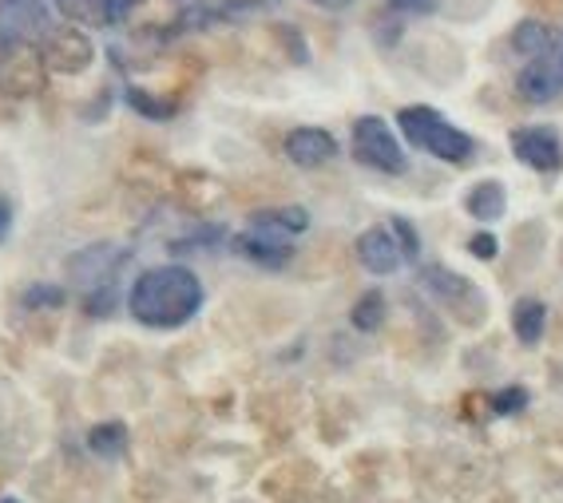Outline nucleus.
<instances>
[{
  "mask_svg": "<svg viewBox=\"0 0 563 503\" xmlns=\"http://www.w3.org/2000/svg\"><path fill=\"white\" fill-rule=\"evenodd\" d=\"M127 309L148 330H179L203 309V282L187 266H155L131 282Z\"/></svg>",
  "mask_w": 563,
  "mask_h": 503,
  "instance_id": "nucleus-1",
  "label": "nucleus"
},
{
  "mask_svg": "<svg viewBox=\"0 0 563 503\" xmlns=\"http://www.w3.org/2000/svg\"><path fill=\"white\" fill-rule=\"evenodd\" d=\"M397 124H401L405 139L413 143V147L428 151V155H437L440 163H469L476 143L472 136H464L460 127H452L437 107H425V103H417V107H401L397 112Z\"/></svg>",
  "mask_w": 563,
  "mask_h": 503,
  "instance_id": "nucleus-2",
  "label": "nucleus"
},
{
  "mask_svg": "<svg viewBox=\"0 0 563 503\" xmlns=\"http://www.w3.org/2000/svg\"><path fill=\"white\" fill-rule=\"evenodd\" d=\"M354 155L357 163H366L381 175H405L409 159H405L401 143L393 136V127L381 115H361L354 124Z\"/></svg>",
  "mask_w": 563,
  "mask_h": 503,
  "instance_id": "nucleus-3",
  "label": "nucleus"
},
{
  "mask_svg": "<svg viewBox=\"0 0 563 503\" xmlns=\"http://www.w3.org/2000/svg\"><path fill=\"white\" fill-rule=\"evenodd\" d=\"M421 286H425L440 306L449 309V313H457L464 325H481L484 294L472 286L469 278L452 274V270H445V266H425V270H421Z\"/></svg>",
  "mask_w": 563,
  "mask_h": 503,
  "instance_id": "nucleus-4",
  "label": "nucleus"
},
{
  "mask_svg": "<svg viewBox=\"0 0 563 503\" xmlns=\"http://www.w3.org/2000/svg\"><path fill=\"white\" fill-rule=\"evenodd\" d=\"M127 258H131V250L119 246V242H92V246H84V250H76L68 258V278L80 289L95 294V289L112 286V278L119 274V266Z\"/></svg>",
  "mask_w": 563,
  "mask_h": 503,
  "instance_id": "nucleus-5",
  "label": "nucleus"
},
{
  "mask_svg": "<svg viewBox=\"0 0 563 503\" xmlns=\"http://www.w3.org/2000/svg\"><path fill=\"white\" fill-rule=\"evenodd\" d=\"M52 33L44 0H0V48L33 44Z\"/></svg>",
  "mask_w": 563,
  "mask_h": 503,
  "instance_id": "nucleus-6",
  "label": "nucleus"
},
{
  "mask_svg": "<svg viewBox=\"0 0 563 503\" xmlns=\"http://www.w3.org/2000/svg\"><path fill=\"white\" fill-rule=\"evenodd\" d=\"M40 60H44V68L52 72L80 76L95 60V48L80 28H52V33L44 36V44H40Z\"/></svg>",
  "mask_w": 563,
  "mask_h": 503,
  "instance_id": "nucleus-7",
  "label": "nucleus"
},
{
  "mask_svg": "<svg viewBox=\"0 0 563 503\" xmlns=\"http://www.w3.org/2000/svg\"><path fill=\"white\" fill-rule=\"evenodd\" d=\"M512 155L540 175L563 167V143L552 127H516L512 131Z\"/></svg>",
  "mask_w": 563,
  "mask_h": 503,
  "instance_id": "nucleus-8",
  "label": "nucleus"
},
{
  "mask_svg": "<svg viewBox=\"0 0 563 503\" xmlns=\"http://www.w3.org/2000/svg\"><path fill=\"white\" fill-rule=\"evenodd\" d=\"M40 68L44 60L33 44H9L0 48V92L28 95L40 88Z\"/></svg>",
  "mask_w": 563,
  "mask_h": 503,
  "instance_id": "nucleus-9",
  "label": "nucleus"
},
{
  "mask_svg": "<svg viewBox=\"0 0 563 503\" xmlns=\"http://www.w3.org/2000/svg\"><path fill=\"white\" fill-rule=\"evenodd\" d=\"M234 250H239L246 262L263 266V270H282V266L294 258V242L282 238V234H270V230L246 227V234L234 238Z\"/></svg>",
  "mask_w": 563,
  "mask_h": 503,
  "instance_id": "nucleus-10",
  "label": "nucleus"
},
{
  "mask_svg": "<svg viewBox=\"0 0 563 503\" xmlns=\"http://www.w3.org/2000/svg\"><path fill=\"white\" fill-rule=\"evenodd\" d=\"M334 155H337V139L330 131H322V127H294L286 136V159L294 167L314 171V167H325Z\"/></svg>",
  "mask_w": 563,
  "mask_h": 503,
  "instance_id": "nucleus-11",
  "label": "nucleus"
},
{
  "mask_svg": "<svg viewBox=\"0 0 563 503\" xmlns=\"http://www.w3.org/2000/svg\"><path fill=\"white\" fill-rule=\"evenodd\" d=\"M357 258L366 266L369 274H397V266L405 262L401 250H397V242L385 227H369L361 238H357Z\"/></svg>",
  "mask_w": 563,
  "mask_h": 503,
  "instance_id": "nucleus-12",
  "label": "nucleus"
},
{
  "mask_svg": "<svg viewBox=\"0 0 563 503\" xmlns=\"http://www.w3.org/2000/svg\"><path fill=\"white\" fill-rule=\"evenodd\" d=\"M560 88H563V80L552 60H532V64H524V72L516 76V92L528 103H552Z\"/></svg>",
  "mask_w": 563,
  "mask_h": 503,
  "instance_id": "nucleus-13",
  "label": "nucleus"
},
{
  "mask_svg": "<svg viewBox=\"0 0 563 503\" xmlns=\"http://www.w3.org/2000/svg\"><path fill=\"white\" fill-rule=\"evenodd\" d=\"M512 52L524 56L528 64L532 60H548L555 52V33L540 21H520L512 28Z\"/></svg>",
  "mask_w": 563,
  "mask_h": 503,
  "instance_id": "nucleus-14",
  "label": "nucleus"
},
{
  "mask_svg": "<svg viewBox=\"0 0 563 503\" xmlns=\"http://www.w3.org/2000/svg\"><path fill=\"white\" fill-rule=\"evenodd\" d=\"M543 330H548V306L540 298H520L512 306V333H516L520 345H540Z\"/></svg>",
  "mask_w": 563,
  "mask_h": 503,
  "instance_id": "nucleus-15",
  "label": "nucleus"
},
{
  "mask_svg": "<svg viewBox=\"0 0 563 503\" xmlns=\"http://www.w3.org/2000/svg\"><path fill=\"white\" fill-rule=\"evenodd\" d=\"M464 210H469L476 222H496V218L508 210V191L504 183H496V179H484L469 191L464 198Z\"/></svg>",
  "mask_w": 563,
  "mask_h": 503,
  "instance_id": "nucleus-16",
  "label": "nucleus"
},
{
  "mask_svg": "<svg viewBox=\"0 0 563 503\" xmlns=\"http://www.w3.org/2000/svg\"><path fill=\"white\" fill-rule=\"evenodd\" d=\"M251 227L258 230H270V234H282V238H294L302 230L310 227V215L302 210V206H282V210H258L251 218Z\"/></svg>",
  "mask_w": 563,
  "mask_h": 503,
  "instance_id": "nucleus-17",
  "label": "nucleus"
},
{
  "mask_svg": "<svg viewBox=\"0 0 563 503\" xmlns=\"http://www.w3.org/2000/svg\"><path fill=\"white\" fill-rule=\"evenodd\" d=\"M88 448H92L95 456H104V460L124 456V448H127V428H124L119 421L95 424L92 433H88Z\"/></svg>",
  "mask_w": 563,
  "mask_h": 503,
  "instance_id": "nucleus-18",
  "label": "nucleus"
},
{
  "mask_svg": "<svg viewBox=\"0 0 563 503\" xmlns=\"http://www.w3.org/2000/svg\"><path fill=\"white\" fill-rule=\"evenodd\" d=\"M349 321H354V330H361V333H378L381 321H385V294H381V289L361 294L354 313H349Z\"/></svg>",
  "mask_w": 563,
  "mask_h": 503,
  "instance_id": "nucleus-19",
  "label": "nucleus"
},
{
  "mask_svg": "<svg viewBox=\"0 0 563 503\" xmlns=\"http://www.w3.org/2000/svg\"><path fill=\"white\" fill-rule=\"evenodd\" d=\"M60 12L76 24H112V12H107V0H56Z\"/></svg>",
  "mask_w": 563,
  "mask_h": 503,
  "instance_id": "nucleus-20",
  "label": "nucleus"
},
{
  "mask_svg": "<svg viewBox=\"0 0 563 503\" xmlns=\"http://www.w3.org/2000/svg\"><path fill=\"white\" fill-rule=\"evenodd\" d=\"M127 107H136V112L148 115V119H171L175 115V103L155 100V95H148L143 88H127Z\"/></svg>",
  "mask_w": 563,
  "mask_h": 503,
  "instance_id": "nucleus-21",
  "label": "nucleus"
},
{
  "mask_svg": "<svg viewBox=\"0 0 563 503\" xmlns=\"http://www.w3.org/2000/svg\"><path fill=\"white\" fill-rule=\"evenodd\" d=\"M278 0H227L210 16H222V21H246V16H258V12L274 9Z\"/></svg>",
  "mask_w": 563,
  "mask_h": 503,
  "instance_id": "nucleus-22",
  "label": "nucleus"
},
{
  "mask_svg": "<svg viewBox=\"0 0 563 503\" xmlns=\"http://www.w3.org/2000/svg\"><path fill=\"white\" fill-rule=\"evenodd\" d=\"M393 242H397V250H401V258H409L413 262L417 254H421V238H417V230L409 218H393V227H389Z\"/></svg>",
  "mask_w": 563,
  "mask_h": 503,
  "instance_id": "nucleus-23",
  "label": "nucleus"
},
{
  "mask_svg": "<svg viewBox=\"0 0 563 503\" xmlns=\"http://www.w3.org/2000/svg\"><path fill=\"white\" fill-rule=\"evenodd\" d=\"M24 306L28 309H56V306H64V289L60 286H33V289H24Z\"/></svg>",
  "mask_w": 563,
  "mask_h": 503,
  "instance_id": "nucleus-24",
  "label": "nucleus"
},
{
  "mask_svg": "<svg viewBox=\"0 0 563 503\" xmlns=\"http://www.w3.org/2000/svg\"><path fill=\"white\" fill-rule=\"evenodd\" d=\"M524 404H528V392L516 389V385H512V389H500L492 397V412H496V416H512V412H520Z\"/></svg>",
  "mask_w": 563,
  "mask_h": 503,
  "instance_id": "nucleus-25",
  "label": "nucleus"
},
{
  "mask_svg": "<svg viewBox=\"0 0 563 503\" xmlns=\"http://www.w3.org/2000/svg\"><path fill=\"white\" fill-rule=\"evenodd\" d=\"M469 250L481 258V262H492L496 254H500V242H496V234H488V230H481V234H472L469 238Z\"/></svg>",
  "mask_w": 563,
  "mask_h": 503,
  "instance_id": "nucleus-26",
  "label": "nucleus"
},
{
  "mask_svg": "<svg viewBox=\"0 0 563 503\" xmlns=\"http://www.w3.org/2000/svg\"><path fill=\"white\" fill-rule=\"evenodd\" d=\"M393 12H405V16H428L437 12V0H389Z\"/></svg>",
  "mask_w": 563,
  "mask_h": 503,
  "instance_id": "nucleus-27",
  "label": "nucleus"
},
{
  "mask_svg": "<svg viewBox=\"0 0 563 503\" xmlns=\"http://www.w3.org/2000/svg\"><path fill=\"white\" fill-rule=\"evenodd\" d=\"M9 227H12V210H9V203H0V238L9 234Z\"/></svg>",
  "mask_w": 563,
  "mask_h": 503,
  "instance_id": "nucleus-28",
  "label": "nucleus"
},
{
  "mask_svg": "<svg viewBox=\"0 0 563 503\" xmlns=\"http://www.w3.org/2000/svg\"><path fill=\"white\" fill-rule=\"evenodd\" d=\"M314 4H322V9H349L354 0H314Z\"/></svg>",
  "mask_w": 563,
  "mask_h": 503,
  "instance_id": "nucleus-29",
  "label": "nucleus"
},
{
  "mask_svg": "<svg viewBox=\"0 0 563 503\" xmlns=\"http://www.w3.org/2000/svg\"><path fill=\"white\" fill-rule=\"evenodd\" d=\"M555 68H560V80H563V48H560V64H555Z\"/></svg>",
  "mask_w": 563,
  "mask_h": 503,
  "instance_id": "nucleus-30",
  "label": "nucleus"
},
{
  "mask_svg": "<svg viewBox=\"0 0 563 503\" xmlns=\"http://www.w3.org/2000/svg\"><path fill=\"white\" fill-rule=\"evenodd\" d=\"M0 503H16V500H0Z\"/></svg>",
  "mask_w": 563,
  "mask_h": 503,
  "instance_id": "nucleus-31",
  "label": "nucleus"
}]
</instances>
